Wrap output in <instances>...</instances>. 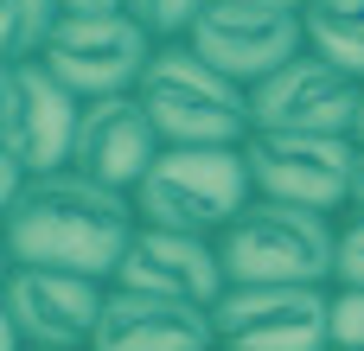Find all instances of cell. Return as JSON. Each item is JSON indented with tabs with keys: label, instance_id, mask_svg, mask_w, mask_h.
Masks as SVG:
<instances>
[{
	"label": "cell",
	"instance_id": "cell-14",
	"mask_svg": "<svg viewBox=\"0 0 364 351\" xmlns=\"http://www.w3.org/2000/svg\"><path fill=\"white\" fill-rule=\"evenodd\" d=\"M90 351H218V320H211V307L115 288Z\"/></svg>",
	"mask_w": 364,
	"mask_h": 351
},
{
	"label": "cell",
	"instance_id": "cell-12",
	"mask_svg": "<svg viewBox=\"0 0 364 351\" xmlns=\"http://www.w3.org/2000/svg\"><path fill=\"white\" fill-rule=\"evenodd\" d=\"M115 288L128 294H154V301H186V307H218L230 294L218 237H186V230H134Z\"/></svg>",
	"mask_w": 364,
	"mask_h": 351
},
{
	"label": "cell",
	"instance_id": "cell-11",
	"mask_svg": "<svg viewBox=\"0 0 364 351\" xmlns=\"http://www.w3.org/2000/svg\"><path fill=\"white\" fill-rule=\"evenodd\" d=\"M186 45L224 70L230 83L256 90L262 77H275L282 64H294L307 51V19L301 13H262V6H237V0H211L198 13V26L186 32Z\"/></svg>",
	"mask_w": 364,
	"mask_h": 351
},
{
	"label": "cell",
	"instance_id": "cell-22",
	"mask_svg": "<svg viewBox=\"0 0 364 351\" xmlns=\"http://www.w3.org/2000/svg\"><path fill=\"white\" fill-rule=\"evenodd\" d=\"M352 211H364V153H358V179H352Z\"/></svg>",
	"mask_w": 364,
	"mask_h": 351
},
{
	"label": "cell",
	"instance_id": "cell-9",
	"mask_svg": "<svg viewBox=\"0 0 364 351\" xmlns=\"http://www.w3.org/2000/svg\"><path fill=\"white\" fill-rule=\"evenodd\" d=\"M211 320L218 351H333V288H230Z\"/></svg>",
	"mask_w": 364,
	"mask_h": 351
},
{
	"label": "cell",
	"instance_id": "cell-8",
	"mask_svg": "<svg viewBox=\"0 0 364 351\" xmlns=\"http://www.w3.org/2000/svg\"><path fill=\"white\" fill-rule=\"evenodd\" d=\"M115 281L70 275V269H13L6 275V326L38 351H90L102 333Z\"/></svg>",
	"mask_w": 364,
	"mask_h": 351
},
{
	"label": "cell",
	"instance_id": "cell-23",
	"mask_svg": "<svg viewBox=\"0 0 364 351\" xmlns=\"http://www.w3.org/2000/svg\"><path fill=\"white\" fill-rule=\"evenodd\" d=\"M352 141H358V153H364V115H358V134H352Z\"/></svg>",
	"mask_w": 364,
	"mask_h": 351
},
{
	"label": "cell",
	"instance_id": "cell-19",
	"mask_svg": "<svg viewBox=\"0 0 364 351\" xmlns=\"http://www.w3.org/2000/svg\"><path fill=\"white\" fill-rule=\"evenodd\" d=\"M333 351H364V294L333 288Z\"/></svg>",
	"mask_w": 364,
	"mask_h": 351
},
{
	"label": "cell",
	"instance_id": "cell-1",
	"mask_svg": "<svg viewBox=\"0 0 364 351\" xmlns=\"http://www.w3.org/2000/svg\"><path fill=\"white\" fill-rule=\"evenodd\" d=\"M134 230H141V211L128 192H109L64 166L32 179L26 198L6 211V256L13 269H70V275L115 281Z\"/></svg>",
	"mask_w": 364,
	"mask_h": 351
},
{
	"label": "cell",
	"instance_id": "cell-13",
	"mask_svg": "<svg viewBox=\"0 0 364 351\" xmlns=\"http://www.w3.org/2000/svg\"><path fill=\"white\" fill-rule=\"evenodd\" d=\"M166 153L154 115L141 96H102V102H83V128H77V147H70V173L109 185V192H128L154 173V160Z\"/></svg>",
	"mask_w": 364,
	"mask_h": 351
},
{
	"label": "cell",
	"instance_id": "cell-24",
	"mask_svg": "<svg viewBox=\"0 0 364 351\" xmlns=\"http://www.w3.org/2000/svg\"><path fill=\"white\" fill-rule=\"evenodd\" d=\"M26 351H38V345H26Z\"/></svg>",
	"mask_w": 364,
	"mask_h": 351
},
{
	"label": "cell",
	"instance_id": "cell-3",
	"mask_svg": "<svg viewBox=\"0 0 364 351\" xmlns=\"http://www.w3.org/2000/svg\"><path fill=\"white\" fill-rule=\"evenodd\" d=\"M160 128L166 147H243L256 134V109H250V90L230 83L224 70H211L186 38L160 45L141 90H134Z\"/></svg>",
	"mask_w": 364,
	"mask_h": 351
},
{
	"label": "cell",
	"instance_id": "cell-17",
	"mask_svg": "<svg viewBox=\"0 0 364 351\" xmlns=\"http://www.w3.org/2000/svg\"><path fill=\"white\" fill-rule=\"evenodd\" d=\"M205 6H211V0H128V19H141L160 45H173V38H186V32L198 26Z\"/></svg>",
	"mask_w": 364,
	"mask_h": 351
},
{
	"label": "cell",
	"instance_id": "cell-20",
	"mask_svg": "<svg viewBox=\"0 0 364 351\" xmlns=\"http://www.w3.org/2000/svg\"><path fill=\"white\" fill-rule=\"evenodd\" d=\"M64 6V19H115V13H128V0H58Z\"/></svg>",
	"mask_w": 364,
	"mask_h": 351
},
{
	"label": "cell",
	"instance_id": "cell-10",
	"mask_svg": "<svg viewBox=\"0 0 364 351\" xmlns=\"http://www.w3.org/2000/svg\"><path fill=\"white\" fill-rule=\"evenodd\" d=\"M256 128H282V134H358L364 115V83L352 70L326 64L320 51H301L294 64H282L275 77H262L250 90Z\"/></svg>",
	"mask_w": 364,
	"mask_h": 351
},
{
	"label": "cell",
	"instance_id": "cell-4",
	"mask_svg": "<svg viewBox=\"0 0 364 351\" xmlns=\"http://www.w3.org/2000/svg\"><path fill=\"white\" fill-rule=\"evenodd\" d=\"M256 205L243 147H166L154 173L134 185V211L147 230H186V237H224Z\"/></svg>",
	"mask_w": 364,
	"mask_h": 351
},
{
	"label": "cell",
	"instance_id": "cell-16",
	"mask_svg": "<svg viewBox=\"0 0 364 351\" xmlns=\"http://www.w3.org/2000/svg\"><path fill=\"white\" fill-rule=\"evenodd\" d=\"M64 26V6L58 0H6L0 13V45H6V64H26L45 51V38Z\"/></svg>",
	"mask_w": 364,
	"mask_h": 351
},
{
	"label": "cell",
	"instance_id": "cell-15",
	"mask_svg": "<svg viewBox=\"0 0 364 351\" xmlns=\"http://www.w3.org/2000/svg\"><path fill=\"white\" fill-rule=\"evenodd\" d=\"M307 51L364 83V0H307Z\"/></svg>",
	"mask_w": 364,
	"mask_h": 351
},
{
	"label": "cell",
	"instance_id": "cell-5",
	"mask_svg": "<svg viewBox=\"0 0 364 351\" xmlns=\"http://www.w3.org/2000/svg\"><path fill=\"white\" fill-rule=\"evenodd\" d=\"M243 160H250L256 198L301 205V211H326V217H346L352 211L358 141H346V134H282V128H256L243 141Z\"/></svg>",
	"mask_w": 364,
	"mask_h": 351
},
{
	"label": "cell",
	"instance_id": "cell-6",
	"mask_svg": "<svg viewBox=\"0 0 364 351\" xmlns=\"http://www.w3.org/2000/svg\"><path fill=\"white\" fill-rule=\"evenodd\" d=\"M154 51H160V38H154L141 19L115 13V19H64V26L45 38L38 64H45L70 96L102 102V96H134L141 77H147V64H154Z\"/></svg>",
	"mask_w": 364,
	"mask_h": 351
},
{
	"label": "cell",
	"instance_id": "cell-2",
	"mask_svg": "<svg viewBox=\"0 0 364 351\" xmlns=\"http://www.w3.org/2000/svg\"><path fill=\"white\" fill-rule=\"evenodd\" d=\"M230 288H333L339 281V217L256 198L218 237Z\"/></svg>",
	"mask_w": 364,
	"mask_h": 351
},
{
	"label": "cell",
	"instance_id": "cell-18",
	"mask_svg": "<svg viewBox=\"0 0 364 351\" xmlns=\"http://www.w3.org/2000/svg\"><path fill=\"white\" fill-rule=\"evenodd\" d=\"M333 288H358L364 294V211L339 217V281Z\"/></svg>",
	"mask_w": 364,
	"mask_h": 351
},
{
	"label": "cell",
	"instance_id": "cell-7",
	"mask_svg": "<svg viewBox=\"0 0 364 351\" xmlns=\"http://www.w3.org/2000/svg\"><path fill=\"white\" fill-rule=\"evenodd\" d=\"M77 128H83V96H70L38 58L6 64L0 77V153L6 160H19L32 179L64 173Z\"/></svg>",
	"mask_w": 364,
	"mask_h": 351
},
{
	"label": "cell",
	"instance_id": "cell-21",
	"mask_svg": "<svg viewBox=\"0 0 364 351\" xmlns=\"http://www.w3.org/2000/svg\"><path fill=\"white\" fill-rule=\"evenodd\" d=\"M237 6H262V13H307V0H237Z\"/></svg>",
	"mask_w": 364,
	"mask_h": 351
}]
</instances>
